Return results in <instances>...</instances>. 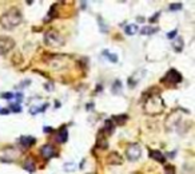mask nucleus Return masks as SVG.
<instances>
[{"instance_id":"obj_1","label":"nucleus","mask_w":195,"mask_h":174,"mask_svg":"<svg viewBox=\"0 0 195 174\" xmlns=\"http://www.w3.org/2000/svg\"><path fill=\"white\" fill-rule=\"evenodd\" d=\"M143 110L148 115H159L165 110V101L158 94H151L146 95L144 94V102H143Z\"/></svg>"},{"instance_id":"obj_2","label":"nucleus","mask_w":195,"mask_h":174,"mask_svg":"<svg viewBox=\"0 0 195 174\" xmlns=\"http://www.w3.org/2000/svg\"><path fill=\"white\" fill-rule=\"evenodd\" d=\"M23 21V15L17 8H10L0 16V24L6 30H14Z\"/></svg>"},{"instance_id":"obj_3","label":"nucleus","mask_w":195,"mask_h":174,"mask_svg":"<svg viewBox=\"0 0 195 174\" xmlns=\"http://www.w3.org/2000/svg\"><path fill=\"white\" fill-rule=\"evenodd\" d=\"M43 40H44V44H46V46L52 47V48H59L61 46H64V43H66L64 36L55 30L46 31V32H44V36H43Z\"/></svg>"},{"instance_id":"obj_4","label":"nucleus","mask_w":195,"mask_h":174,"mask_svg":"<svg viewBox=\"0 0 195 174\" xmlns=\"http://www.w3.org/2000/svg\"><path fill=\"white\" fill-rule=\"evenodd\" d=\"M21 155V151L16 147H3L0 149V161L2 162H15Z\"/></svg>"},{"instance_id":"obj_5","label":"nucleus","mask_w":195,"mask_h":174,"mask_svg":"<svg viewBox=\"0 0 195 174\" xmlns=\"http://www.w3.org/2000/svg\"><path fill=\"white\" fill-rule=\"evenodd\" d=\"M16 43L11 36L7 35H2L0 36V55H7L8 52H11L15 48Z\"/></svg>"},{"instance_id":"obj_6","label":"nucleus","mask_w":195,"mask_h":174,"mask_svg":"<svg viewBox=\"0 0 195 174\" xmlns=\"http://www.w3.org/2000/svg\"><path fill=\"white\" fill-rule=\"evenodd\" d=\"M126 157L128 161L135 162L142 157V146L139 143H131L126 149Z\"/></svg>"},{"instance_id":"obj_7","label":"nucleus","mask_w":195,"mask_h":174,"mask_svg":"<svg viewBox=\"0 0 195 174\" xmlns=\"http://www.w3.org/2000/svg\"><path fill=\"white\" fill-rule=\"evenodd\" d=\"M162 83H167V84H171V86H174V84H178L182 82V75L178 70L175 68H171L167 71V74L165 75V78L161 79Z\"/></svg>"},{"instance_id":"obj_8","label":"nucleus","mask_w":195,"mask_h":174,"mask_svg":"<svg viewBox=\"0 0 195 174\" xmlns=\"http://www.w3.org/2000/svg\"><path fill=\"white\" fill-rule=\"evenodd\" d=\"M47 63H48V66H50L51 68H54V70H60V68L67 67V60H66V58L61 56V55L51 56V59H48Z\"/></svg>"},{"instance_id":"obj_9","label":"nucleus","mask_w":195,"mask_h":174,"mask_svg":"<svg viewBox=\"0 0 195 174\" xmlns=\"http://www.w3.org/2000/svg\"><path fill=\"white\" fill-rule=\"evenodd\" d=\"M182 120V115L179 111H175V113H171L168 115V118L166 119V127L167 130H172V129H178L179 123Z\"/></svg>"},{"instance_id":"obj_10","label":"nucleus","mask_w":195,"mask_h":174,"mask_svg":"<svg viewBox=\"0 0 195 174\" xmlns=\"http://www.w3.org/2000/svg\"><path fill=\"white\" fill-rule=\"evenodd\" d=\"M40 154H42V157L44 159H50V158L56 155V149H55V146L51 145V143L43 145L42 149H40Z\"/></svg>"},{"instance_id":"obj_11","label":"nucleus","mask_w":195,"mask_h":174,"mask_svg":"<svg viewBox=\"0 0 195 174\" xmlns=\"http://www.w3.org/2000/svg\"><path fill=\"white\" fill-rule=\"evenodd\" d=\"M106 162H107L108 165H122L123 163V157L119 153H116V151H111L108 155H107V158H106Z\"/></svg>"},{"instance_id":"obj_12","label":"nucleus","mask_w":195,"mask_h":174,"mask_svg":"<svg viewBox=\"0 0 195 174\" xmlns=\"http://www.w3.org/2000/svg\"><path fill=\"white\" fill-rule=\"evenodd\" d=\"M68 139V131H67V127L66 126H61L59 130H57V134H56V141L59 143H64L67 142Z\"/></svg>"},{"instance_id":"obj_13","label":"nucleus","mask_w":195,"mask_h":174,"mask_svg":"<svg viewBox=\"0 0 195 174\" xmlns=\"http://www.w3.org/2000/svg\"><path fill=\"white\" fill-rule=\"evenodd\" d=\"M148 155H150V158L158 161V162H161V163H165V162H166L165 154L161 153L159 150H150V151H148Z\"/></svg>"},{"instance_id":"obj_14","label":"nucleus","mask_w":195,"mask_h":174,"mask_svg":"<svg viewBox=\"0 0 195 174\" xmlns=\"http://www.w3.org/2000/svg\"><path fill=\"white\" fill-rule=\"evenodd\" d=\"M106 137L107 135H106V133L103 130H100L98 133V146H99V149H102V150L107 149V138Z\"/></svg>"},{"instance_id":"obj_15","label":"nucleus","mask_w":195,"mask_h":174,"mask_svg":"<svg viewBox=\"0 0 195 174\" xmlns=\"http://www.w3.org/2000/svg\"><path fill=\"white\" fill-rule=\"evenodd\" d=\"M19 142H20V145L23 146L24 149H28V147L34 146L35 143H36V139H35L34 137H21L19 139Z\"/></svg>"},{"instance_id":"obj_16","label":"nucleus","mask_w":195,"mask_h":174,"mask_svg":"<svg viewBox=\"0 0 195 174\" xmlns=\"http://www.w3.org/2000/svg\"><path fill=\"white\" fill-rule=\"evenodd\" d=\"M104 133H106V135H110V134H112L114 130H115V123L112 122V119H107L104 122V127L102 129Z\"/></svg>"},{"instance_id":"obj_17","label":"nucleus","mask_w":195,"mask_h":174,"mask_svg":"<svg viewBox=\"0 0 195 174\" xmlns=\"http://www.w3.org/2000/svg\"><path fill=\"white\" fill-rule=\"evenodd\" d=\"M23 166H24L25 170H28L29 173H34L35 170H36V166H35V161L31 158V157H28L27 159L24 161V165H23Z\"/></svg>"},{"instance_id":"obj_18","label":"nucleus","mask_w":195,"mask_h":174,"mask_svg":"<svg viewBox=\"0 0 195 174\" xmlns=\"http://www.w3.org/2000/svg\"><path fill=\"white\" fill-rule=\"evenodd\" d=\"M183 44H184L183 39H182V38H176L174 42H172V47H174V50L176 52H180L182 50H183Z\"/></svg>"},{"instance_id":"obj_19","label":"nucleus","mask_w":195,"mask_h":174,"mask_svg":"<svg viewBox=\"0 0 195 174\" xmlns=\"http://www.w3.org/2000/svg\"><path fill=\"white\" fill-rule=\"evenodd\" d=\"M127 119H128V117H127L126 114H123V115H115L114 119H112V122L114 123L116 122V125H120V126H122V125H125L127 122Z\"/></svg>"},{"instance_id":"obj_20","label":"nucleus","mask_w":195,"mask_h":174,"mask_svg":"<svg viewBox=\"0 0 195 174\" xmlns=\"http://www.w3.org/2000/svg\"><path fill=\"white\" fill-rule=\"evenodd\" d=\"M158 31V28H154V27H143L140 30V34L142 35H151V34H155Z\"/></svg>"},{"instance_id":"obj_21","label":"nucleus","mask_w":195,"mask_h":174,"mask_svg":"<svg viewBox=\"0 0 195 174\" xmlns=\"http://www.w3.org/2000/svg\"><path fill=\"white\" fill-rule=\"evenodd\" d=\"M125 31H126L127 35H134V34H136V31H138V26H136V24H130V26L126 27Z\"/></svg>"},{"instance_id":"obj_22","label":"nucleus","mask_w":195,"mask_h":174,"mask_svg":"<svg viewBox=\"0 0 195 174\" xmlns=\"http://www.w3.org/2000/svg\"><path fill=\"white\" fill-rule=\"evenodd\" d=\"M165 174H175V166L174 165H166L165 166Z\"/></svg>"},{"instance_id":"obj_23","label":"nucleus","mask_w":195,"mask_h":174,"mask_svg":"<svg viewBox=\"0 0 195 174\" xmlns=\"http://www.w3.org/2000/svg\"><path fill=\"white\" fill-rule=\"evenodd\" d=\"M179 10H182L180 3H175V4H171L170 6V11H179Z\"/></svg>"},{"instance_id":"obj_24","label":"nucleus","mask_w":195,"mask_h":174,"mask_svg":"<svg viewBox=\"0 0 195 174\" xmlns=\"http://www.w3.org/2000/svg\"><path fill=\"white\" fill-rule=\"evenodd\" d=\"M104 55H107V58H108V59L111 60V62H114V63H116V62H118V58H116V55H112V54H107L106 51H104Z\"/></svg>"},{"instance_id":"obj_25","label":"nucleus","mask_w":195,"mask_h":174,"mask_svg":"<svg viewBox=\"0 0 195 174\" xmlns=\"http://www.w3.org/2000/svg\"><path fill=\"white\" fill-rule=\"evenodd\" d=\"M11 111H14V113H20V111H21V107L17 105V103L11 105Z\"/></svg>"},{"instance_id":"obj_26","label":"nucleus","mask_w":195,"mask_h":174,"mask_svg":"<svg viewBox=\"0 0 195 174\" xmlns=\"http://www.w3.org/2000/svg\"><path fill=\"white\" fill-rule=\"evenodd\" d=\"M116 87H122V82H120V80H115V83H114L112 92H115V94H116Z\"/></svg>"},{"instance_id":"obj_27","label":"nucleus","mask_w":195,"mask_h":174,"mask_svg":"<svg viewBox=\"0 0 195 174\" xmlns=\"http://www.w3.org/2000/svg\"><path fill=\"white\" fill-rule=\"evenodd\" d=\"M2 98L3 99H11V98H14V94L12 92H4V94H2Z\"/></svg>"},{"instance_id":"obj_28","label":"nucleus","mask_w":195,"mask_h":174,"mask_svg":"<svg viewBox=\"0 0 195 174\" xmlns=\"http://www.w3.org/2000/svg\"><path fill=\"white\" fill-rule=\"evenodd\" d=\"M176 36V30H174L172 32H170V34H167V38H170V39H172V38H175Z\"/></svg>"},{"instance_id":"obj_29","label":"nucleus","mask_w":195,"mask_h":174,"mask_svg":"<svg viewBox=\"0 0 195 174\" xmlns=\"http://www.w3.org/2000/svg\"><path fill=\"white\" fill-rule=\"evenodd\" d=\"M52 129L51 127H44V133H51Z\"/></svg>"},{"instance_id":"obj_30","label":"nucleus","mask_w":195,"mask_h":174,"mask_svg":"<svg viewBox=\"0 0 195 174\" xmlns=\"http://www.w3.org/2000/svg\"><path fill=\"white\" fill-rule=\"evenodd\" d=\"M0 113H2V114H8V113H10V110L4 109V110H0Z\"/></svg>"}]
</instances>
